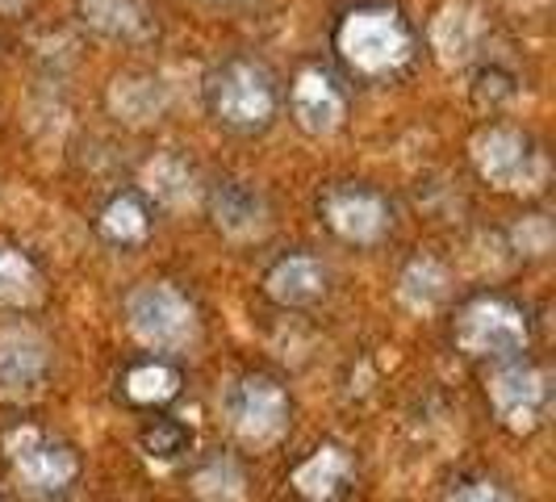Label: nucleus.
Masks as SVG:
<instances>
[{
    "mask_svg": "<svg viewBox=\"0 0 556 502\" xmlns=\"http://www.w3.org/2000/svg\"><path fill=\"white\" fill-rule=\"evenodd\" d=\"M205 110L230 135H264L280 113V88L268 63L251 55H230L210 67L205 76Z\"/></svg>",
    "mask_w": 556,
    "mask_h": 502,
    "instance_id": "obj_1",
    "label": "nucleus"
},
{
    "mask_svg": "<svg viewBox=\"0 0 556 502\" xmlns=\"http://www.w3.org/2000/svg\"><path fill=\"white\" fill-rule=\"evenodd\" d=\"M334 51L356 80H393L415 59V29L390 4L352 9L334 29Z\"/></svg>",
    "mask_w": 556,
    "mask_h": 502,
    "instance_id": "obj_2",
    "label": "nucleus"
},
{
    "mask_svg": "<svg viewBox=\"0 0 556 502\" xmlns=\"http://www.w3.org/2000/svg\"><path fill=\"white\" fill-rule=\"evenodd\" d=\"M452 339L465 356L473 361H510V356H523L531 343V323L528 310L502 293H481L469 298L465 306L456 310V323H452Z\"/></svg>",
    "mask_w": 556,
    "mask_h": 502,
    "instance_id": "obj_3",
    "label": "nucleus"
},
{
    "mask_svg": "<svg viewBox=\"0 0 556 502\" xmlns=\"http://www.w3.org/2000/svg\"><path fill=\"white\" fill-rule=\"evenodd\" d=\"M473 164L481 180L498 193H540L548 185L544 147L519 126H485L473 139Z\"/></svg>",
    "mask_w": 556,
    "mask_h": 502,
    "instance_id": "obj_4",
    "label": "nucleus"
},
{
    "mask_svg": "<svg viewBox=\"0 0 556 502\" xmlns=\"http://www.w3.org/2000/svg\"><path fill=\"white\" fill-rule=\"evenodd\" d=\"M4 456L17 481L38 499L63 494L80 477V456L63 436L38 427V423H17L4 431Z\"/></svg>",
    "mask_w": 556,
    "mask_h": 502,
    "instance_id": "obj_5",
    "label": "nucleus"
},
{
    "mask_svg": "<svg viewBox=\"0 0 556 502\" xmlns=\"http://www.w3.org/2000/svg\"><path fill=\"white\" fill-rule=\"evenodd\" d=\"M126 323L142 348L155 356L164 352H185L201 331L197 306L167 280H147L126 298Z\"/></svg>",
    "mask_w": 556,
    "mask_h": 502,
    "instance_id": "obj_6",
    "label": "nucleus"
},
{
    "mask_svg": "<svg viewBox=\"0 0 556 502\" xmlns=\"http://www.w3.org/2000/svg\"><path fill=\"white\" fill-rule=\"evenodd\" d=\"M293 423V402L277 377L248 373L226 390V427L248 448H273Z\"/></svg>",
    "mask_w": 556,
    "mask_h": 502,
    "instance_id": "obj_7",
    "label": "nucleus"
},
{
    "mask_svg": "<svg viewBox=\"0 0 556 502\" xmlns=\"http://www.w3.org/2000/svg\"><path fill=\"white\" fill-rule=\"evenodd\" d=\"M318 223L348 248H377L390 239L393 205L390 197L368 189V185L339 180V185H327L318 193Z\"/></svg>",
    "mask_w": 556,
    "mask_h": 502,
    "instance_id": "obj_8",
    "label": "nucleus"
},
{
    "mask_svg": "<svg viewBox=\"0 0 556 502\" xmlns=\"http://www.w3.org/2000/svg\"><path fill=\"white\" fill-rule=\"evenodd\" d=\"M485 390H490L498 423L515 436H531L553 411V377L544 364L528 361V356H510V361L494 364Z\"/></svg>",
    "mask_w": 556,
    "mask_h": 502,
    "instance_id": "obj_9",
    "label": "nucleus"
},
{
    "mask_svg": "<svg viewBox=\"0 0 556 502\" xmlns=\"http://www.w3.org/2000/svg\"><path fill=\"white\" fill-rule=\"evenodd\" d=\"M289 113H293L298 130H306L314 139H327L348 117V92H343L334 72H327L323 63H309L289 84Z\"/></svg>",
    "mask_w": 556,
    "mask_h": 502,
    "instance_id": "obj_10",
    "label": "nucleus"
},
{
    "mask_svg": "<svg viewBox=\"0 0 556 502\" xmlns=\"http://www.w3.org/2000/svg\"><path fill=\"white\" fill-rule=\"evenodd\" d=\"M264 293L280 310H309L331 293V268L318 255H280L277 264L264 273Z\"/></svg>",
    "mask_w": 556,
    "mask_h": 502,
    "instance_id": "obj_11",
    "label": "nucleus"
},
{
    "mask_svg": "<svg viewBox=\"0 0 556 502\" xmlns=\"http://www.w3.org/2000/svg\"><path fill=\"white\" fill-rule=\"evenodd\" d=\"M356 481V461L339 444H318L306 461L289 474V486L306 502H343Z\"/></svg>",
    "mask_w": 556,
    "mask_h": 502,
    "instance_id": "obj_12",
    "label": "nucleus"
},
{
    "mask_svg": "<svg viewBox=\"0 0 556 502\" xmlns=\"http://www.w3.org/2000/svg\"><path fill=\"white\" fill-rule=\"evenodd\" d=\"M51 373V356H47V343L29 331H9L0 335V393H34L42 390Z\"/></svg>",
    "mask_w": 556,
    "mask_h": 502,
    "instance_id": "obj_13",
    "label": "nucleus"
},
{
    "mask_svg": "<svg viewBox=\"0 0 556 502\" xmlns=\"http://www.w3.org/2000/svg\"><path fill=\"white\" fill-rule=\"evenodd\" d=\"M481 38H485V17L465 0L444 4L440 17L431 22V47L444 63H469L481 51Z\"/></svg>",
    "mask_w": 556,
    "mask_h": 502,
    "instance_id": "obj_14",
    "label": "nucleus"
},
{
    "mask_svg": "<svg viewBox=\"0 0 556 502\" xmlns=\"http://www.w3.org/2000/svg\"><path fill=\"white\" fill-rule=\"evenodd\" d=\"M180 386H185V377H180V368L167 361V356H142V361L126 364V373L117 381V393L130 406L155 411V406H167L180 393Z\"/></svg>",
    "mask_w": 556,
    "mask_h": 502,
    "instance_id": "obj_15",
    "label": "nucleus"
},
{
    "mask_svg": "<svg viewBox=\"0 0 556 502\" xmlns=\"http://www.w3.org/2000/svg\"><path fill=\"white\" fill-rule=\"evenodd\" d=\"M47 298V277L38 260L17 243H0V310H34Z\"/></svg>",
    "mask_w": 556,
    "mask_h": 502,
    "instance_id": "obj_16",
    "label": "nucleus"
},
{
    "mask_svg": "<svg viewBox=\"0 0 556 502\" xmlns=\"http://www.w3.org/2000/svg\"><path fill=\"white\" fill-rule=\"evenodd\" d=\"M210 214H214V226L230 235V239H251L260 235L264 223H268V210H264V197L239 185V180H223L214 185L210 193Z\"/></svg>",
    "mask_w": 556,
    "mask_h": 502,
    "instance_id": "obj_17",
    "label": "nucleus"
},
{
    "mask_svg": "<svg viewBox=\"0 0 556 502\" xmlns=\"http://www.w3.org/2000/svg\"><path fill=\"white\" fill-rule=\"evenodd\" d=\"M80 17L110 42H147L155 29L139 0H80Z\"/></svg>",
    "mask_w": 556,
    "mask_h": 502,
    "instance_id": "obj_18",
    "label": "nucleus"
},
{
    "mask_svg": "<svg viewBox=\"0 0 556 502\" xmlns=\"http://www.w3.org/2000/svg\"><path fill=\"white\" fill-rule=\"evenodd\" d=\"M97 230L113 248H142L151 239V210L139 193H113L97 214Z\"/></svg>",
    "mask_w": 556,
    "mask_h": 502,
    "instance_id": "obj_19",
    "label": "nucleus"
},
{
    "mask_svg": "<svg viewBox=\"0 0 556 502\" xmlns=\"http://www.w3.org/2000/svg\"><path fill=\"white\" fill-rule=\"evenodd\" d=\"M147 193L155 197L164 210H185L193 205L197 193H201V180H197V167L185 160V155H155L147 164Z\"/></svg>",
    "mask_w": 556,
    "mask_h": 502,
    "instance_id": "obj_20",
    "label": "nucleus"
},
{
    "mask_svg": "<svg viewBox=\"0 0 556 502\" xmlns=\"http://www.w3.org/2000/svg\"><path fill=\"white\" fill-rule=\"evenodd\" d=\"M110 105L117 117H126V122H151V117H160L167 105V88L160 76H147V72H126V76H117L110 88Z\"/></svg>",
    "mask_w": 556,
    "mask_h": 502,
    "instance_id": "obj_21",
    "label": "nucleus"
},
{
    "mask_svg": "<svg viewBox=\"0 0 556 502\" xmlns=\"http://www.w3.org/2000/svg\"><path fill=\"white\" fill-rule=\"evenodd\" d=\"M447 293H452V277H447L444 264L431 260V255H415V260L402 268V277H397V298L410 310L444 306Z\"/></svg>",
    "mask_w": 556,
    "mask_h": 502,
    "instance_id": "obj_22",
    "label": "nucleus"
},
{
    "mask_svg": "<svg viewBox=\"0 0 556 502\" xmlns=\"http://www.w3.org/2000/svg\"><path fill=\"white\" fill-rule=\"evenodd\" d=\"M193 494L201 502H248V477L239 469V461L214 456V461H205L197 469Z\"/></svg>",
    "mask_w": 556,
    "mask_h": 502,
    "instance_id": "obj_23",
    "label": "nucleus"
},
{
    "mask_svg": "<svg viewBox=\"0 0 556 502\" xmlns=\"http://www.w3.org/2000/svg\"><path fill=\"white\" fill-rule=\"evenodd\" d=\"M139 444H142V452L155 456V461H180V456L193 448V431H189L185 423H176V418H155V423L142 427Z\"/></svg>",
    "mask_w": 556,
    "mask_h": 502,
    "instance_id": "obj_24",
    "label": "nucleus"
},
{
    "mask_svg": "<svg viewBox=\"0 0 556 502\" xmlns=\"http://www.w3.org/2000/svg\"><path fill=\"white\" fill-rule=\"evenodd\" d=\"M444 502H510V494L502 490L498 481H490V477H473V481L452 486Z\"/></svg>",
    "mask_w": 556,
    "mask_h": 502,
    "instance_id": "obj_25",
    "label": "nucleus"
},
{
    "mask_svg": "<svg viewBox=\"0 0 556 502\" xmlns=\"http://www.w3.org/2000/svg\"><path fill=\"white\" fill-rule=\"evenodd\" d=\"M29 0H0V13H22Z\"/></svg>",
    "mask_w": 556,
    "mask_h": 502,
    "instance_id": "obj_26",
    "label": "nucleus"
},
{
    "mask_svg": "<svg viewBox=\"0 0 556 502\" xmlns=\"http://www.w3.org/2000/svg\"><path fill=\"white\" fill-rule=\"evenodd\" d=\"M205 4H248V0H205Z\"/></svg>",
    "mask_w": 556,
    "mask_h": 502,
    "instance_id": "obj_27",
    "label": "nucleus"
}]
</instances>
